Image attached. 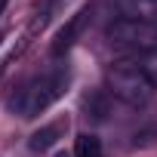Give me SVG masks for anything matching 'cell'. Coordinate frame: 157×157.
I'll return each mask as SVG.
<instances>
[{
    "label": "cell",
    "mask_w": 157,
    "mask_h": 157,
    "mask_svg": "<svg viewBox=\"0 0 157 157\" xmlns=\"http://www.w3.org/2000/svg\"><path fill=\"white\" fill-rule=\"evenodd\" d=\"M83 105H86L93 120H105L108 117V93H93V96L83 99Z\"/></svg>",
    "instance_id": "52a82bcc"
},
{
    "label": "cell",
    "mask_w": 157,
    "mask_h": 157,
    "mask_svg": "<svg viewBox=\"0 0 157 157\" xmlns=\"http://www.w3.org/2000/svg\"><path fill=\"white\" fill-rule=\"evenodd\" d=\"M65 86H68V71H62V68L37 74L13 93L10 111H16L19 117H37L40 111H46L52 102H59L65 96Z\"/></svg>",
    "instance_id": "6da1fadb"
},
{
    "label": "cell",
    "mask_w": 157,
    "mask_h": 157,
    "mask_svg": "<svg viewBox=\"0 0 157 157\" xmlns=\"http://www.w3.org/2000/svg\"><path fill=\"white\" fill-rule=\"evenodd\" d=\"M3 10H6V0H0V13H3Z\"/></svg>",
    "instance_id": "30bf717a"
},
{
    "label": "cell",
    "mask_w": 157,
    "mask_h": 157,
    "mask_svg": "<svg viewBox=\"0 0 157 157\" xmlns=\"http://www.w3.org/2000/svg\"><path fill=\"white\" fill-rule=\"evenodd\" d=\"M86 22H90V10H80V13H74L62 28H59V34H56V40H52V56H62V52H68L74 43H77V37H80V31L86 28Z\"/></svg>",
    "instance_id": "277c9868"
},
{
    "label": "cell",
    "mask_w": 157,
    "mask_h": 157,
    "mask_svg": "<svg viewBox=\"0 0 157 157\" xmlns=\"http://www.w3.org/2000/svg\"><path fill=\"white\" fill-rule=\"evenodd\" d=\"M139 65H142V71H145V77H148V83L157 90V52H148Z\"/></svg>",
    "instance_id": "ba28073f"
},
{
    "label": "cell",
    "mask_w": 157,
    "mask_h": 157,
    "mask_svg": "<svg viewBox=\"0 0 157 157\" xmlns=\"http://www.w3.org/2000/svg\"><path fill=\"white\" fill-rule=\"evenodd\" d=\"M74 157H102V142L90 132L77 136V148H74Z\"/></svg>",
    "instance_id": "8992f818"
},
{
    "label": "cell",
    "mask_w": 157,
    "mask_h": 157,
    "mask_svg": "<svg viewBox=\"0 0 157 157\" xmlns=\"http://www.w3.org/2000/svg\"><path fill=\"white\" fill-rule=\"evenodd\" d=\"M108 86H111V93H114L120 102H126L129 108H145V105L151 102V90H154V86L148 83L142 65H136V62H120V65H114V68L108 71Z\"/></svg>",
    "instance_id": "7a4b0ae2"
},
{
    "label": "cell",
    "mask_w": 157,
    "mask_h": 157,
    "mask_svg": "<svg viewBox=\"0 0 157 157\" xmlns=\"http://www.w3.org/2000/svg\"><path fill=\"white\" fill-rule=\"evenodd\" d=\"M56 157H71V154H68V151H59V154H56Z\"/></svg>",
    "instance_id": "9c48e42d"
},
{
    "label": "cell",
    "mask_w": 157,
    "mask_h": 157,
    "mask_svg": "<svg viewBox=\"0 0 157 157\" xmlns=\"http://www.w3.org/2000/svg\"><path fill=\"white\" fill-rule=\"evenodd\" d=\"M62 132H65V123H49V126H43V129H37L31 136V148L34 151H46V148H52L59 142Z\"/></svg>",
    "instance_id": "5b68a950"
},
{
    "label": "cell",
    "mask_w": 157,
    "mask_h": 157,
    "mask_svg": "<svg viewBox=\"0 0 157 157\" xmlns=\"http://www.w3.org/2000/svg\"><path fill=\"white\" fill-rule=\"evenodd\" d=\"M111 40L114 43H123V46H139V49H148V52H157V22H145V19H117L111 28H108Z\"/></svg>",
    "instance_id": "3957f363"
}]
</instances>
